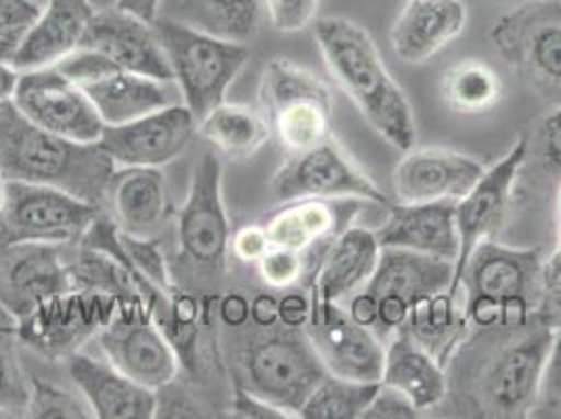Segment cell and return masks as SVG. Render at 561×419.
<instances>
[{
  "instance_id": "16",
  "label": "cell",
  "mask_w": 561,
  "mask_h": 419,
  "mask_svg": "<svg viewBox=\"0 0 561 419\" xmlns=\"http://www.w3.org/2000/svg\"><path fill=\"white\" fill-rule=\"evenodd\" d=\"M453 278L455 262L402 248H381L374 278L365 285L379 306L377 338L388 342L404 326L411 304L423 296L445 292Z\"/></svg>"
},
{
  "instance_id": "49",
  "label": "cell",
  "mask_w": 561,
  "mask_h": 419,
  "mask_svg": "<svg viewBox=\"0 0 561 419\" xmlns=\"http://www.w3.org/2000/svg\"><path fill=\"white\" fill-rule=\"evenodd\" d=\"M218 319L229 329H239L250 324V298L233 290L218 296Z\"/></svg>"
},
{
  "instance_id": "9",
  "label": "cell",
  "mask_w": 561,
  "mask_h": 419,
  "mask_svg": "<svg viewBox=\"0 0 561 419\" xmlns=\"http://www.w3.org/2000/svg\"><path fill=\"white\" fill-rule=\"evenodd\" d=\"M491 41L533 93L561 105L560 0H533L517 7L492 25Z\"/></svg>"
},
{
  "instance_id": "32",
  "label": "cell",
  "mask_w": 561,
  "mask_h": 419,
  "mask_svg": "<svg viewBox=\"0 0 561 419\" xmlns=\"http://www.w3.org/2000/svg\"><path fill=\"white\" fill-rule=\"evenodd\" d=\"M197 133L231 160L256 156L273 135L260 112L227 101L197 122Z\"/></svg>"
},
{
  "instance_id": "10",
  "label": "cell",
  "mask_w": 561,
  "mask_h": 419,
  "mask_svg": "<svg viewBox=\"0 0 561 419\" xmlns=\"http://www.w3.org/2000/svg\"><path fill=\"white\" fill-rule=\"evenodd\" d=\"M101 206L57 186L7 181L0 210V248L13 244H78Z\"/></svg>"
},
{
  "instance_id": "22",
  "label": "cell",
  "mask_w": 561,
  "mask_h": 419,
  "mask_svg": "<svg viewBox=\"0 0 561 419\" xmlns=\"http://www.w3.org/2000/svg\"><path fill=\"white\" fill-rule=\"evenodd\" d=\"M80 47L105 55L122 70L160 82H174V73L153 24L119 9L96 11Z\"/></svg>"
},
{
  "instance_id": "51",
  "label": "cell",
  "mask_w": 561,
  "mask_h": 419,
  "mask_svg": "<svg viewBox=\"0 0 561 419\" xmlns=\"http://www.w3.org/2000/svg\"><path fill=\"white\" fill-rule=\"evenodd\" d=\"M250 321L256 327L279 326V298L268 292H257L250 298Z\"/></svg>"
},
{
  "instance_id": "58",
  "label": "cell",
  "mask_w": 561,
  "mask_h": 419,
  "mask_svg": "<svg viewBox=\"0 0 561 419\" xmlns=\"http://www.w3.org/2000/svg\"><path fill=\"white\" fill-rule=\"evenodd\" d=\"M558 216L561 218V181L558 183Z\"/></svg>"
},
{
  "instance_id": "15",
  "label": "cell",
  "mask_w": 561,
  "mask_h": 419,
  "mask_svg": "<svg viewBox=\"0 0 561 419\" xmlns=\"http://www.w3.org/2000/svg\"><path fill=\"white\" fill-rule=\"evenodd\" d=\"M119 301L107 294L71 290L48 298L18 321V340L47 356L68 361L116 315Z\"/></svg>"
},
{
  "instance_id": "4",
  "label": "cell",
  "mask_w": 561,
  "mask_h": 419,
  "mask_svg": "<svg viewBox=\"0 0 561 419\" xmlns=\"http://www.w3.org/2000/svg\"><path fill=\"white\" fill-rule=\"evenodd\" d=\"M231 223L222 200V163L204 151L193 166L187 200L176 214V252L170 275L176 287L218 296L229 271Z\"/></svg>"
},
{
  "instance_id": "19",
  "label": "cell",
  "mask_w": 561,
  "mask_h": 419,
  "mask_svg": "<svg viewBox=\"0 0 561 419\" xmlns=\"http://www.w3.org/2000/svg\"><path fill=\"white\" fill-rule=\"evenodd\" d=\"M197 133V120L183 103H174L151 114L105 126L99 145L116 166L160 168L187 151Z\"/></svg>"
},
{
  "instance_id": "41",
  "label": "cell",
  "mask_w": 561,
  "mask_h": 419,
  "mask_svg": "<svg viewBox=\"0 0 561 419\" xmlns=\"http://www.w3.org/2000/svg\"><path fill=\"white\" fill-rule=\"evenodd\" d=\"M533 418H561V327L553 333Z\"/></svg>"
},
{
  "instance_id": "37",
  "label": "cell",
  "mask_w": 561,
  "mask_h": 419,
  "mask_svg": "<svg viewBox=\"0 0 561 419\" xmlns=\"http://www.w3.org/2000/svg\"><path fill=\"white\" fill-rule=\"evenodd\" d=\"M25 418L89 419L94 416L84 396L78 398L70 390L34 375L30 380V400L25 407Z\"/></svg>"
},
{
  "instance_id": "39",
  "label": "cell",
  "mask_w": 561,
  "mask_h": 419,
  "mask_svg": "<svg viewBox=\"0 0 561 419\" xmlns=\"http://www.w3.org/2000/svg\"><path fill=\"white\" fill-rule=\"evenodd\" d=\"M43 9L34 0H0V59L11 61Z\"/></svg>"
},
{
  "instance_id": "33",
  "label": "cell",
  "mask_w": 561,
  "mask_h": 419,
  "mask_svg": "<svg viewBox=\"0 0 561 419\" xmlns=\"http://www.w3.org/2000/svg\"><path fill=\"white\" fill-rule=\"evenodd\" d=\"M262 0H176L172 15L214 36L248 43L256 34Z\"/></svg>"
},
{
  "instance_id": "52",
  "label": "cell",
  "mask_w": 561,
  "mask_h": 419,
  "mask_svg": "<svg viewBox=\"0 0 561 419\" xmlns=\"http://www.w3.org/2000/svg\"><path fill=\"white\" fill-rule=\"evenodd\" d=\"M537 315L547 326L561 327V281L545 285Z\"/></svg>"
},
{
  "instance_id": "21",
  "label": "cell",
  "mask_w": 561,
  "mask_h": 419,
  "mask_svg": "<svg viewBox=\"0 0 561 419\" xmlns=\"http://www.w3.org/2000/svg\"><path fill=\"white\" fill-rule=\"evenodd\" d=\"M476 158L448 149H409L392 174L398 202H459L484 174Z\"/></svg>"
},
{
  "instance_id": "14",
  "label": "cell",
  "mask_w": 561,
  "mask_h": 419,
  "mask_svg": "<svg viewBox=\"0 0 561 419\" xmlns=\"http://www.w3.org/2000/svg\"><path fill=\"white\" fill-rule=\"evenodd\" d=\"M530 140L528 137H517L510 151L484 170L480 181L473 185L466 197L457 202V234H459V257L455 262V278L448 287V294H459L461 273L468 264L471 252L486 239H494L507 223L514 186L519 179L522 168L528 162Z\"/></svg>"
},
{
  "instance_id": "30",
  "label": "cell",
  "mask_w": 561,
  "mask_h": 419,
  "mask_svg": "<svg viewBox=\"0 0 561 419\" xmlns=\"http://www.w3.org/2000/svg\"><path fill=\"white\" fill-rule=\"evenodd\" d=\"M381 384L411 398L420 411L438 409L446 396L445 367L402 329L386 344Z\"/></svg>"
},
{
  "instance_id": "31",
  "label": "cell",
  "mask_w": 561,
  "mask_h": 419,
  "mask_svg": "<svg viewBox=\"0 0 561 419\" xmlns=\"http://www.w3.org/2000/svg\"><path fill=\"white\" fill-rule=\"evenodd\" d=\"M400 329L445 367L453 350L466 338L469 321L457 296L445 290L411 304L409 317Z\"/></svg>"
},
{
  "instance_id": "7",
  "label": "cell",
  "mask_w": 561,
  "mask_h": 419,
  "mask_svg": "<svg viewBox=\"0 0 561 419\" xmlns=\"http://www.w3.org/2000/svg\"><path fill=\"white\" fill-rule=\"evenodd\" d=\"M153 27L174 73V82L188 112L199 122L225 103L234 78L245 68L250 48L174 18H158Z\"/></svg>"
},
{
  "instance_id": "46",
  "label": "cell",
  "mask_w": 561,
  "mask_h": 419,
  "mask_svg": "<svg viewBox=\"0 0 561 419\" xmlns=\"http://www.w3.org/2000/svg\"><path fill=\"white\" fill-rule=\"evenodd\" d=\"M271 239L264 227L260 225H245L231 235V252L241 262L256 264L260 258L271 250Z\"/></svg>"
},
{
  "instance_id": "29",
  "label": "cell",
  "mask_w": 561,
  "mask_h": 419,
  "mask_svg": "<svg viewBox=\"0 0 561 419\" xmlns=\"http://www.w3.org/2000/svg\"><path fill=\"white\" fill-rule=\"evenodd\" d=\"M379 244L371 229L348 227L329 246L310 296L321 303H342L374 278L379 260Z\"/></svg>"
},
{
  "instance_id": "20",
  "label": "cell",
  "mask_w": 561,
  "mask_h": 419,
  "mask_svg": "<svg viewBox=\"0 0 561 419\" xmlns=\"http://www.w3.org/2000/svg\"><path fill=\"white\" fill-rule=\"evenodd\" d=\"M305 329L331 375L358 382H381L386 347L374 329L354 324L346 308L312 298V310Z\"/></svg>"
},
{
  "instance_id": "38",
  "label": "cell",
  "mask_w": 561,
  "mask_h": 419,
  "mask_svg": "<svg viewBox=\"0 0 561 419\" xmlns=\"http://www.w3.org/2000/svg\"><path fill=\"white\" fill-rule=\"evenodd\" d=\"M122 248L133 271L142 280L149 281L153 287L162 290L164 294H170L176 287L170 275V264L158 241H153L151 237H137V235L122 231Z\"/></svg>"
},
{
  "instance_id": "54",
  "label": "cell",
  "mask_w": 561,
  "mask_h": 419,
  "mask_svg": "<svg viewBox=\"0 0 561 419\" xmlns=\"http://www.w3.org/2000/svg\"><path fill=\"white\" fill-rule=\"evenodd\" d=\"M20 73L22 71L15 70L9 61L0 59V103L13 99L18 82H20Z\"/></svg>"
},
{
  "instance_id": "5",
  "label": "cell",
  "mask_w": 561,
  "mask_h": 419,
  "mask_svg": "<svg viewBox=\"0 0 561 419\" xmlns=\"http://www.w3.org/2000/svg\"><path fill=\"white\" fill-rule=\"evenodd\" d=\"M234 338L231 384L298 418L306 398L325 380L328 367L305 327H256Z\"/></svg>"
},
{
  "instance_id": "28",
  "label": "cell",
  "mask_w": 561,
  "mask_h": 419,
  "mask_svg": "<svg viewBox=\"0 0 561 419\" xmlns=\"http://www.w3.org/2000/svg\"><path fill=\"white\" fill-rule=\"evenodd\" d=\"M96 13L91 0H47V9L27 32L11 57L18 71L38 70L59 64L82 45L84 32Z\"/></svg>"
},
{
  "instance_id": "25",
  "label": "cell",
  "mask_w": 561,
  "mask_h": 419,
  "mask_svg": "<svg viewBox=\"0 0 561 419\" xmlns=\"http://www.w3.org/2000/svg\"><path fill=\"white\" fill-rule=\"evenodd\" d=\"M68 363V373L78 393L89 403L94 418L153 419L158 395L117 372L110 361H96L89 354L76 352Z\"/></svg>"
},
{
  "instance_id": "11",
  "label": "cell",
  "mask_w": 561,
  "mask_h": 419,
  "mask_svg": "<svg viewBox=\"0 0 561 419\" xmlns=\"http://www.w3.org/2000/svg\"><path fill=\"white\" fill-rule=\"evenodd\" d=\"M55 66L87 93L107 126L124 124L176 103V94L168 89L170 82L122 70L93 48H76Z\"/></svg>"
},
{
  "instance_id": "3",
  "label": "cell",
  "mask_w": 561,
  "mask_h": 419,
  "mask_svg": "<svg viewBox=\"0 0 561 419\" xmlns=\"http://www.w3.org/2000/svg\"><path fill=\"white\" fill-rule=\"evenodd\" d=\"M114 160L99 143L59 137L18 110L0 103V172L4 181L57 186L73 197L103 208Z\"/></svg>"
},
{
  "instance_id": "45",
  "label": "cell",
  "mask_w": 561,
  "mask_h": 419,
  "mask_svg": "<svg viewBox=\"0 0 561 419\" xmlns=\"http://www.w3.org/2000/svg\"><path fill=\"white\" fill-rule=\"evenodd\" d=\"M420 416L421 411L411 403V398L381 384L374 400L365 409L363 419H415Z\"/></svg>"
},
{
  "instance_id": "34",
  "label": "cell",
  "mask_w": 561,
  "mask_h": 419,
  "mask_svg": "<svg viewBox=\"0 0 561 419\" xmlns=\"http://www.w3.org/2000/svg\"><path fill=\"white\" fill-rule=\"evenodd\" d=\"M443 99L457 114H486L503 99V82L491 66L468 59L445 71Z\"/></svg>"
},
{
  "instance_id": "6",
  "label": "cell",
  "mask_w": 561,
  "mask_h": 419,
  "mask_svg": "<svg viewBox=\"0 0 561 419\" xmlns=\"http://www.w3.org/2000/svg\"><path fill=\"white\" fill-rule=\"evenodd\" d=\"M537 248L482 241L461 273L469 327L519 326L537 315L545 281Z\"/></svg>"
},
{
  "instance_id": "48",
  "label": "cell",
  "mask_w": 561,
  "mask_h": 419,
  "mask_svg": "<svg viewBox=\"0 0 561 419\" xmlns=\"http://www.w3.org/2000/svg\"><path fill=\"white\" fill-rule=\"evenodd\" d=\"M312 310V298L305 290L289 287L279 298V324L285 327H306Z\"/></svg>"
},
{
  "instance_id": "57",
  "label": "cell",
  "mask_w": 561,
  "mask_h": 419,
  "mask_svg": "<svg viewBox=\"0 0 561 419\" xmlns=\"http://www.w3.org/2000/svg\"><path fill=\"white\" fill-rule=\"evenodd\" d=\"M0 331H15L18 333V324L15 321H11V324H2L0 321Z\"/></svg>"
},
{
  "instance_id": "53",
  "label": "cell",
  "mask_w": 561,
  "mask_h": 419,
  "mask_svg": "<svg viewBox=\"0 0 561 419\" xmlns=\"http://www.w3.org/2000/svg\"><path fill=\"white\" fill-rule=\"evenodd\" d=\"M162 0H116V9L139 18L147 24H153L160 18Z\"/></svg>"
},
{
  "instance_id": "56",
  "label": "cell",
  "mask_w": 561,
  "mask_h": 419,
  "mask_svg": "<svg viewBox=\"0 0 561 419\" xmlns=\"http://www.w3.org/2000/svg\"><path fill=\"white\" fill-rule=\"evenodd\" d=\"M4 189H7V181H4V177L0 172V210H2V204H4Z\"/></svg>"
},
{
  "instance_id": "24",
  "label": "cell",
  "mask_w": 561,
  "mask_h": 419,
  "mask_svg": "<svg viewBox=\"0 0 561 419\" xmlns=\"http://www.w3.org/2000/svg\"><path fill=\"white\" fill-rule=\"evenodd\" d=\"M365 200H298L287 202L264 225L273 246L308 254L329 246L335 237L352 227V220L365 208Z\"/></svg>"
},
{
  "instance_id": "17",
  "label": "cell",
  "mask_w": 561,
  "mask_h": 419,
  "mask_svg": "<svg viewBox=\"0 0 561 419\" xmlns=\"http://www.w3.org/2000/svg\"><path fill=\"white\" fill-rule=\"evenodd\" d=\"M13 103L34 124L78 143H99L107 126L93 101L57 66L22 71Z\"/></svg>"
},
{
  "instance_id": "42",
  "label": "cell",
  "mask_w": 561,
  "mask_h": 419,
  "mask_svg": "<svg viewBox=\"0 0 561 419\" xmlns=\"http://www.w3.org/2000/svg\"><path fill=\"white\" fill-rule=\"evenodd\" d=\"M538 170L553 183L561 181V105L538 124L537 139L530 145Z\"/></svg>"
},
{
  "instance_id": "13",
  "label": "cell",
  "mask_w": 561,
  "mask_h": 419,
  "mask_svg": "<svg viewBox=\"0 0 561 419\" xmlns=\"http://www.w3.org/2000/svg\"><path fill=\"white\" fill-rule=\"evenodd\" d=\"M99 344L117 372L145 388L160 390L179 380V356L145 303L117 304L112 321L99 331Z\"/></svg>"
},
{
  "instance_id": "44",
  "label": "cell",
  "mask_w": 561,
  "mask_h": 419,
  "mask_svg": "<svg viewBox=\"0 0 561 419\" xmlns=\"http://www.w3.org/2000/svg\"><path fill=\"white\" fill-rule=\"evenodd\" d=\"M158 407L156 418H211L210 407H206L202 400L193 398L187 388L179 386L176 380L165 384L164 388L156 390Z\"/></svg>"
},
{
  "instance_id": "43",
  "label": "cell",
  "mask_w": 561,
  "mask_h": 419,
  "mask_svg": "<svg viewBox=\"0 0 561 419\" xmlns=\"http://www.w3.org/2000/svg\"><path fill=\"white\" fill-rule=\"evenodd\" d=\"M271 24L279 32H298L317 20L321 0H262Z\"/></svg>"
},
{
  "instance_id": "50",
  "label": "cell",
  "mask_w": 561,
  "mask_h": 419,
  "mask_svg": "<svg viewBox=\"0 0 561 419\" xmlns=\"http://www.w3.org/2000/svg\"><path fill=\"white\" fill-rule=\"evenodd\" d=\"M346 313H348V317L354 324L369 327L375 331L377 321H379V306H377L375 296H371L367 290H360V292L352 294Z\"/></svg>"
},
{
  "instance_id": "18",
  "label": "cell",
  "mask_w": 561,
  "mask_h": 419,
  "mask_svg": "<svg viewBox=\"0 0 561 419\" xmlns=\"http://www.w3.org/2000/svg\"><path fill=\"white\" fill-rule=\"evenodd\" d=\"M71 290L64 246L13 244L0 248V308L15 324L48 298Z\"/></svg>"
},
{
  "instance_id": "55",
  "label": "cell",
  "mask_w": 561,
  "mask_h": 419,
  "mask_svg": "<svg viewBox=\"0 0 561 419\" xmlns=\"http://www.w3.org/2000/svg\"><path fill=\"white\" fill-rule=\"evenodd\" d=\"M542 281L545 285L561 281V250H556L549 260L542 264Z\"/></svg>"
},
{
  "instance_id": "12",
  "label": "cell",
  "mask_w": 561,
  "mask_h": 419,
  "mask_svg": "<svg viewBox=\"0 0 561 419\" xmlns=\"http://www.w3.org/2000/svg\"><path fill=\"white\" fill-rule=\"evenodd\" d=\"M271 189L280 204L308 197H356L383 208L392 204L333 137L312 149L291 154L273 177Z\"/></svg>"
},
{
  "instance_id": "40",
  "label": "cell",
  "mask_w": 561,
  "mask_h": 419,
  "mask_svg": "<svg viewBox=\"0 0 561 419\" xmlns=\"http://www.w3.org/2000/svg\"><path fill=\"white\" fill-rule=\"evenodd\" d=\"M262 281L273 290H289L306 280V258L300 252L271 246L256 262Z\"/></svg>"
},
{
  "instance_id": "1",
  "label": "cell",
  "mask_w": 561,
  "mask_h": 419,
  "mask_svg": "<svg viewBox=\"0 0 561 419\" xmlns=\"http://www.w3.org/2000/svg\"><path fill=\"white\" fill-rule=\"evenodd\" d=\"M556 327L538 315L519 326L469 327L446 361V396L438 411L450 418H533Z\"/></svg>"
},
{
  "instance_id": "35",
  "label": "cell",
  "mask_w": 561,
  "mask_h": 419,
  "mask_svg": "<svg viewBox=\"0 0 561 419\" xmlns=\"http://www.w3.org/2000/svg\"><path fill=\"white\" fill-rule=\"evenodd\" d=\"M379 386L381 382H358L328 373L325 380L306 398L298 418L363 419Z\"/></svg>"
},
{
  "instance_id": "26",
  "label": "cell",
  "mask_w": 561,
  "mask_h": 419,
  "mask_svg": "<svg viewBox=\"0 0 561 419\" xmlns=\"http://www.w3.org/2000/svg\"><path fill=\"white\" fill-rule=\"evenodd\" d=\"M105 206L124 234L137 237L160 234L168 216V183L162 170L119 166L107 181Z\"/></svg>"
},
{
  "instance_id": "23",
  "label": "cell",
  "mask_w": 561,
  "mask_h": 419,
  "mask_svg": "<svg viewBox=\"0 0 561 419\" xmlns=\"http://www.w3.org/2000/svg\"><path fill=\"white\" fill-rule=\"evenodd\" d=\"M388 218L375 237L379 248H402L427 257L457 262V202H423V204H390Z\"/></svg>"
},
{
  "instance_id": "47",
  "label": "cell",
  "mask_w": 561,
  "mask_h": 419,
  "mask_svg": "<svg viewBox=\"0 0 561 419\" xmlns=\"http://www.w3.org/2000/svg\"><path fill=\"white\" fill-rule=\"evenodd\" d=\"M231 416L239 419H289L291 416L268 400L252 395L239 386H233Z\"/></svg>"
},
{
  "instance_id": "8",
  "label": "cell",
  "mask_w": 561,
  "mask_h": 419,
  "mask_svg": "<svg viewBox=\"0 0 561 419\" xmlns=\"http://www.w3.org/2000/svg\"><path fill=\"white\" fill-rule=\"evenodd\" d=\"M260 114L280 147L291 154L333 137V94L328 84L289 59H273L260 78Z\"/></svg>"
},
{
  "instance_id": "36",
  "label": "cell",
  "mask_w": 561,
  "mask_h": 419,
  "mask_svg": "<svg viewBox=\"0 0 561 419\" xmlns=\"http://www.w3.org/2000/svg\"><path fill=\"white\" fill-rule=\"evenodd\" d=\"M18 333L0 331V416L20 418L30 400V377L18 356Z\"/></svg>"
},
{
  "instance_id": "59",
  "label": "cell",
  "mask_w": 561,
  "mask_h": 419,
  "mask_svg": "<svg viewBox=\"0 0 561 419\" xmlns=\"http://www.w3.org/2000/svg\"><path fill=\"white\" fill-rule=\"evenodd\" d=\"M558 234H560V244H558V250H561V218H560V229H558Z\"/></svg>"
},
{
  "instance_id": "2",
  "label": "cell",
  "mask_w": 561,
  "mask_h": 419,
  "mask_svg": "<svg viewBox=\"0 0 561 419\" xmlns=\"http://www.w3.org/2000/svg\"><path fill=\"white\" fill-rule=\"evenodd\" d=\"M312 36L331 78L375 133L402 154L413 149L417 143L413 107L386 68L374 36L346 18H317Z\"/></svg>"
},
{
  "instance_id": "27",
  "label": "cell",
  "mask_w": 561,
  "mask_h": 419,
  "mask_svg": "<svg viewBox=\"0 0 561 419\" xmlns=\"http://www.w3.org/2000/svg\"><path fill=\"white\" fill-rule=\"evenodd\" d=\"M468 24L461 0H409L390 32V43L404 64H423L453 43Z\"/></svg>"
}]
</instances>
